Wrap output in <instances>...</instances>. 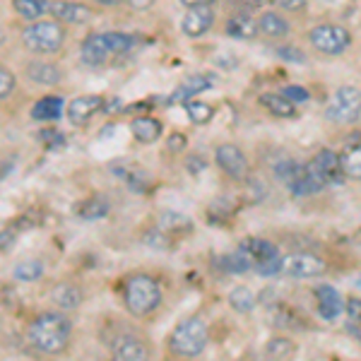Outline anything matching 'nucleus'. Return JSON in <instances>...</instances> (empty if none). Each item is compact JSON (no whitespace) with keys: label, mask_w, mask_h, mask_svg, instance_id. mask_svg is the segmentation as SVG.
<instances>
[{"label":"nucleus","mask_w":361,"mask_h":361,"mask_svg":"<svg viewBox=\"0 0 361 361\" xmlns=\"http://www.w3.org/2000/svg\"><path fill=\"white\" fill-rule=\"evenodd\" d=\"M73 337V320L63 311L39 313L27 328V342L42 354H63Z\"/></svg>","instance_id":"nucleus-1"},{"label":"nucleus","mask_w":361,"mask_h":361,"mask_svg":"<svg viewBox=\"0 0 361 361\" xmlns=\"http://www.w3.org/2000/svg\"><path fill=\"white\" fill-rule=\"evenodd\" d=\"M135 49V37L126 32H97L90 34L80 46V56L87 66L102 68L106 63L116 61L118 56H126Z\"/></svg>","instance_id":"nucleus-2"},{"label":"nucleus","mask_w":361,"mask_h":361,"mask_svg":"<svg viewBox=\"0 0 361 361\" xmlns=\"http://www.w3.org/2000/svg\"><path fill=\"white\" fill-rule=\"evenodd\" d=\"M121 299H123V306L128 308V313H130V316L147 318L161 306L164 294H161L159 282H157L152 275L137 272V275H130L128 279H123V287H121Z\"/></svg>","instance_id":"nucleus-3"},{"label":"nucleus","mask_w":361,"mask_h":361,"mask_svg":"<svg viewBox=\"0 0 361 361\" xmlns=\"http://www.w3.org/2000/svg\"><path fill=\"white\" fill-rule=\"evenodd\" d=\"M22 46L34 56H56L63 51L68 39L66 25L58 20H34L27 22L20 32Z\"/></svg>","instance_id":"nucleus-4"},{"label":"nucleus","mask_w":361,"mask_h":361,"mask_svg":"<svg viewBox=\"0 0 361 361\" xmlns=\"http://www.w3.org/2000/svg\"><path fill=\"white\" fill-rule=\"evenodd\" d=\"M209 342V330L202 318H185L169 335V352L180 359H193L205 352Z\"/></svg>","instance_id":"nucleus-5"},{"label":"nucleus","mask_w":361,"mask_h":361,"mask_svg":"<svg viewBox=\"0 0 361 361\" xmlns=\"http://www.w3.org/2000/svg\"><path fill=\"white\" fill-rule=\"evenodd\" d=\"M325 118L340 126H352L361 118V92L357 87L345 85L335 92L325 109Z\"/></svg>","instance_id":"nucleus-6"},{"label":"nucleus","mask_w":361,"mask_h":361,"mask_svg":"<svg viewBox=\"0 0 361 361\" xmlns=\"http://www.w3.org/2000/svg\"><path fill=\"white\" fill-rule=\"evenodd\" d=\"M313 49L325 56H342L352 44V34L340 25H318L308 34Z\"/></svg>","instance_id":"nucleus-7"},{"label":"nucleus","mask_w":361,"mask_h":361,"mask_svg":"<svg viewBox=\"0 0 361 361\" xmlns=\"http://www.w3.org/2000/svg\"><path fill=\"white\" fill-rule=\"evenodd\" d=\"M282 272L299 279L320 277L328 272V263L313 253H289L287 258H282Z\"/></svg>","instance_id":"nucleus-8"},{"label":"nucleus","mask_w":361,"mask_h":361,"mask_svg":"<svg viewBox=\"0 0 361 361\" xmlns=\"http://www.w3.org/2000/svg\"><path fill=\"white\" fill-rule=\"evenodd\" d=\"M306 166L311 169V173L320 180L323 188H328V185H340L342 178H345V173H342V169H340V157H337L333 149H320Z\"/></svg>","instance_id":"nucleus-9"},{"label":"nucleus","mask_w":361,"mask_h":361,"mask_svg":"<svg viewBox=\"0 0 361 361\" xmlns=\"http://www.w3.org/2000/svg\"><path fill=\"white\" fill-rule=\"evenodd\" d=\"M49 15L63 25H87L94 17V10L75 0H49Z\"/></svg>","instance_id":"nucleus-10"},{"label":"nucleus","mask_w":361,"mask_h":361,"mask_svg":"<svg viewBox=\"0 0 361 361\" xmlns=\"http://www.w3.org/2000/svg\"><path fill=\"white\" fill-rule=\"evenodd\" d=\"M214 25V8L212 5H197V8H188V13L180 20V32L190 39H197L207 34Z\"/></svg>","instance_id":"nucleus-11"},{"label":"nucleus","mask_w":361,"mask_h":361,"mask_svg":"<svg viewBox=\"0 0 361 361\" xmlns=\"http://www.w3.org/2000/svg\"><path fill=\"white\" fill-rule=\"evenodd\" d=\"M214 161L226 176H231L234 180L243 178L248 173V159L236 145H219L217 152H214Z\"/></svg>","instance_id":"nucleus-12"},{"label":"nucleus","mask_w":361,"mask_h":361,"mask_svg":"<svg viewBox=\"0 0 361 361\" xmlns=\"http://www.w3.org/2000/svg\"><path fill=\"white\" fill-rule=\"evenodd\" d=\"M111 357L118 361H145V359H149V347L145 345L140 337L123 333V335L114 337Z\"/></svg>","instance_id":"nucleus-13"},{"label":"nucleus","mask_w":361,"mask_h":361,"mask_svg":"<svg viewBox=\"0 0 361 361\" xmlns=\"http://www.w3.org/2000/svg\"><path fill=\"white\" fill-rule=\"evenodd\" d=\"M104 109V99L102 97H78L68 104V118L73 126L82 128V126H90L92 118Z\"/></svg>","instance_id":"nucleus-14"},{"label":"nucleus","mask_w":361,"mask_h":361,"mask_svg":"<svg viewBox=\"0 0 361 361\" xmlns=\"http://www.w3.org/2000/svg\"><path fill=\"white\" fill-rule=\"evenodd\" d=\"M25 75L34 85H44V87H54L63 80L61 66H56V63H51V61H42V58L29 61L25 66Z\"/></svg>","instance_id":"nucleus-15"},{"label":"nucleus","mask_w":361,"mask_h":361,"mask_svg":"<svg viewBox=\"0 0 361 361\" xmlns=\"http://www.w3.org/2000/svg\"><path fill=\"white\" fill-rule=\"evenodd\" d=\"M238 250L246 255V260L250 263V270L260 263H267V260H272V258H279L277 246L272 241H267V238H246V241L238 246Z\"/></svg>","instance_id":"nucleus-16"},{"label":"nucleus","mask_w":361,"mask_h":361,"mask_svg":"<svg viewBox=\"0 0 361 361\" xmlns=\"http://www.w3.org/2000/svg\"><path fill=\"white\" fill-rule=\"evenodd\" d=\"M316 301H318V313L320 318L325 320H335L342 316V311H345V299L340 296L335 287H330V284H320L316 289Z\"/></svg>","instance_id":"nucleus-17"},{"label":"nucleus","mask_w":361,"mask_h":361,"mask_svg":"<svg viewBox=\"0 0 361 361\" xmlns=\"http://www.w3.org/2000/svg\"><path fill=\"white\" fill-rule=\"evenodd\" d=\"M51 301L61 308V311H73V308H80L85 301V292L73 282H61L51 289Z\"/></svg>","instance_id":"nucleus-18"},{"label":"nucleus","mask_w":361,"mask_h":361,"mask_svg":"<svg viewBox=\"0 0 361 361\" xmlns=\"http://www.w3.org/2000/svg\"><path fill=\"white\" fill-rule=\"evenodd\" d=\"M130 133L137 142L152 145L161 137V123L157 118H149V116H140V118L130 123Z\"/></svg>","instance_id":"nucleus-19"},{"label":"nucleus","mask_w":361,"mask_h":361,"mask_svg":"<svg viewBox=\"0 0 361 361\" xmlns=\"http://www.w3.org/2000/svg\"><path fill=\"white\" fill-rule=\"evenodd\" d=\"M214 85V78L212 75H193L190 80H185L183 85L178 87L176 92L171 94V102H188V99H193L195 94H200V92L209 90V87Z\"/></svg>","instance_id":"nucleus-20"},{"label":"nucleus","mask_w":361,"mask_h":361,"mask_svg":"<svg viewBox=\"0 0 361 361\" xmlns=\"http://www.w3.org/2000/svg\"><path fill=\"white\" fill-rule=\"evenodd\" d=\"M226 34L234 39H253L255 34H258V25H255V20L250 15L236 13L226 22Z\"/></svg>","instance_id":"nucleus-21"},{"label":"nucleus","mask_w":361,"mask_h":361,"mask_svg":"<svg viewBox=\"0 0 361 361\" xmlns=\"http://www.w3.org/2000/svg\"><path fill=\"white\" fill-rule=\"evenodd\" d=\"M255 25H258L260 34H265V37H270V39H279L289 34V22L277 13H263Z\"/></svg>","instance_id":"nucleus-22"},{"label":"nucleus","mask_w":361,"mask_h":361,"mask_svg":"<svg viewBox=\"0 0 361 361\" xmlns=\"http://www.w3.org/2000/svg\"><path fill=\"white\" fill-rule=\"evenodd\" d=\"M63 114V99L61 97H42L32 109V118L34 121H56Z\"/></svg>","instance_id":"nucleus-23"},{"label":"nucleus","mask_w":361,"mask_h":361,"mask_svg":"<svg viewBox=\"0 0 361 361\" xmlns=\"http://www.w3.org/2000/svg\"><path fill=\"white\" fill-rule=\"evenodd\" d=\"M340 157V169L347 178L361 180V145H347Z\"/></svg>","instance_id":"nucleus-24"},{"label":"nucleus","mask_w":361,"mask_h":361,"mask_svg":"<svg viewBox=\"0 0 361 361\" xmlns=\"http://www.w3.org/2000/svg\"><path fill=\"white\" fill-rule=\"evenodd\" d=\"M260 104H263L272 116H277V118H292V116L296 114L294 102H289L287 97L277 94V92H272V94H263L260 97Z\"/></svg>","instance_id":"nucleus-25"},{"label":"nucleus","mask_w":361,"mask_h":361,"mask_svg":"<svg viewBox=\"0 0 361 361\" xmlns=\"http://www.w3.org/2000/svg\"><path fill=\"white\" fill-rule=\"evenodd\" d=\"M13 8L17 17H22L25 22H34L49 15V0H13Z\"/></svg>","instance_id":"nucleus-26"},{"label":"nucleus","mask_w":361,"mask_h":361,"mask_svg":"<svg viewBox=\"0 0 361 361\" xmlns=\"http://www.w3.org/2000/svg\"><path fill=\"white\" fill-rule=\"evenodd\" d=\"M157 229H161L166 236L173 234V238H176V234H188V231H193V222H190L188 217H180V214L166 212V214H161Z\"/></svg>","instance_id":"nucleus-27"},{"label":"nucleus","mask_w":361,"mask_h":361,"mask_svg":"<svg viewBox=\"0 0 361 361\" xmlns=\"http://www.w3.org/2000/svg\"><path fill=\"white\" fill-rule=\"evenodd\" d=\"M106 212H109V202L104 197H90V200L75 205V214L80 219H102L106 217Z\"/></svg>","instance_id":"nucleus-28"},{"label":"nucleus","mask_w":361,"mask_h":361,"mask_svg":"<svg viewBox=\"0 0 361 361\" xmlns=\"http://www.w3.org/2000/svg\"><path fill=\"white\" fill-rule=\"evenodd\" d=\"M185 114H188V118L193 121V123L205 126V123L212 121L214 109L209 106V104H205V102H195V99H188V102H185Z\"/></svg>","instance_id":"nucleus-29"},{"label":"nucleus","mask_w":361,"mask_h":361,"mask_svg":"<svg viewBox=\"0 0 361 361\" xmlns=\"http://www.w3.org/2000/svg\"><path fill=\"white\" fill-rule=\"evenodd\" d=\"M229 304L238 313H248V311H253V306H255V294L250 292L248 287H236V289H231V294H229Z\"/></svg>","instance_id":"nucleus-30"},{"label":"nucleus","mask_w":361,"mask_h":361,"mask_svg":"<svg viewBox=\"0 0 361 361\" xmlns=\"http://www.w3.org/2000/svg\"><path fill=\"white\" fill-rule=\"evenodd\" d=\"M44 275V263L42 260H25L15 267V279L20 282H37Z\"/></svg>","instance_id":"nucleus-31"},{"label":"nucleus","mask_w":361,"mask_h":361,"mask_svg":"<svg viewBox=\"0 0 361 361\" xmlns=\"http://www.w3.org/2000/svg\"><path fill=\"white\" fill-rule=\"evenodd\" d=\"M294 349L296 347L292 340H287V337H275V340L267 342L265 352H267V357H272V359H287L294 354Z\"/></svg>","instance_id":"nucleus-32"},{"label":"nucleus","mask_w":361,"mask_h":361,"mask_svg":"<svg viewBox=\"0 0 361 361\" xmlns=\"http://www.w3.org/2000/svg\"><path fill=\"white\" fill-rule=\"evenodd\" d=\"M15 87H17L15 73H13V70H10L8 66H0V102L13 94Z\"/></svg>","instance_id":"nucleus-33"},{"label":"nucleus","mask_w":361,"mask_h":361,"mask_svg":"<svg viewBox=\"0 0 361 361\" xmlns=\"http://www.w3.org/2000/svg\"><path fill=\"white\" fill-rule=\"evenodd\" d=\"M282 94L287 97L289 102H294V104L308 102V92L304 90V87H296V85H289V87H284V92H282Z\"/></svg>","instance_id":"nucleus-34"},{"label":"nucleus","mask_w":361,"mask_h":361,"mask_svg":"<svg viewBox=\"0 0 361 361\" xmlns=\"http://www.w3.org/2000/svg\"><path fill=\"white\" fill-rule=\"evenodd\" d=\"M347 316L349 320H354V323L361 325V299H347Z\"/></svg>","instance_id":"nucleus-35"},{"label":"nucleus","mask_w":361,"mask_h":361,"mask_svg":"<svg viewBox=\"0 0 361 361\" xmlns=\"http://www.w3.org/2000/svg\"><path fill=\"white\" fill-rule=\"evenodd\" d=\"M42 140L46 142V147H49V149H56V147H61V145H63V137L58 135V130H44Z\"/></svg>","instance_id":"nucleus-36"},{"label":"nucleus","mask_w":361,"mask_h":361,"mask_svg":"<svg viewBox=\"0 0 361 361\" xmlns=\"http://www.w3.org/2000/svg\"><path fill=\"white\" fill-rule=\"evenodd\" d=\"M277 54L282 58H287V61L304 63V54H299V49H294V46H282V49H277Z\"/></svg>","instance_id":"nucleus-37"},{"label":"nucleus","mask_w":361,"mask_h":361,"mask_svg":"<svg viewBox=\"0 0 361 361\" xmlns=\"http://www.w3.org/2000/svg\"><path fill=\"white\" fill-rule=\"evenodd\" d=\"M279 5L284 10H289V13H299V10H304L308 5V0H279Z\"/></svg>","instance_id":"nucleus-38"},{"label":"nucleus","mask_w":361,"mask_h":361,"mask_svg":"<svg viewBox=\"0 0 361 361\" xmlns=\"http://www.w3.org/2000/svg\"><path fill=\"white\" fill-rule=\"evenodd\" d=\"M128 5H130L133 10H137V13H145V10H149L154 5V0H126Z\"/></svg>","instance_id":"nucleus-39"},{"label":"nucleus","mask_w":361,"mask_h":361,"mask_svg":"<svg viewBox=\"0 0 361 361\" xmlns=\"http://www.w3.org/2000/svg\"><path fill=\"white\" fill-rule=\"evenodd\" d=\"M183 145H185L183 135H171V137H169V149H171V152H180V149H183Z\"/></svg>","instance_id":"nucleus-40"},{"label":"nucleus","mask_w":361,"mask_h":361,"mask_svg":"<svg viewBox=\"0 0 361 361\" xmlns=\"http://www.w3.org/2000/svg\"><path fill=\"white\" fill-rule=\"evenodd\" d=\"M185 8H197V5H214V0H180Z\"/></svg>","instance_id":"nucleus-41"},{"label":"nucleus","mask_w":361,"mask_h":361,"mask_svg":"<svg viewBox=\"0 0 361 361\" xmlns=\"http://www.w3.org/2000/svg\"><path fill=\"white\" fill-rule=\"evenodd\" d=\"M97 5H102V8H118V5H123L126 0H94Z\"/></svg>","instance_id":"nucleus-42"},{"label":"nucleus","mask_w":361,"mask_h":361,"mask_svg":"<svg viewBox=\"0 0 361 361\" xmlns=\"http://www.w3.org/2000/svg\"><path fill=\"white\" fill-rule=\"evenodd\" d=\"M5 42V34H3V29H0V44H3Z\"/></svg>","instance_id":"nucleus-43"}]
</instances>
